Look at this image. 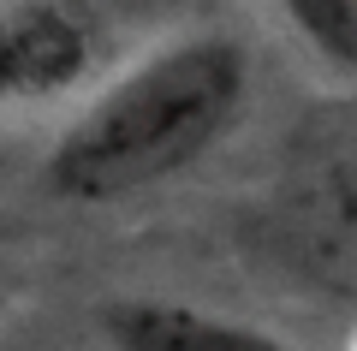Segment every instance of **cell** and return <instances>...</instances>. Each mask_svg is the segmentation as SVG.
I'll return each mask as SVG.
<instances>
[{
  "label": "cell",
  "instance_id": "cell-1",
  "mask_svg": "<svg viewBox=\"0 0 357 351\" xmlns=\"http://www.w3.org/2000/svg\"><path fill=\"white\" fill-rule=\"evenodd\" d=\"M250 89V54L220 30L161 42L102 84L48 149V191L72 202H126L191 173L232 131Z\"/></svg>",
  "mask_w": 357,
  "mask_h": 351
},
{
  "label": "cell",
  "instance_id": "cell-2",
  "mask_svg": "<svg viewBox=\"0 0 357 351\" xmlns=\"http://www.w3.org/2000/svg\"><path fill=\"white\" fill-rule=\"evenodd\" d=\"M256 251L328 298L357 304V149L328 155L262 202Z\"/></svg>",
  "mask_w": 357,
  "mask_h": 351
},
{
  "label": "cell",
  "instance_id": "cell-3",
  "mask_svg": "<svg viewBox=\"0 0 357 351\" xmlns=\"http://www.w3.org/2000/svg\"><path fill=\"white\" fill-rule=\"evenodd\" d=\"M89 18L66 0H0V101H48L89 72Z\"/></svg>",
  "mask_w": 357,
  "mask_h": 351
},
{
  "label": "cell",
  "instance_id": "cell-4",
  "mask_svg": "<svg viewBox=\"0 0 357 351\" xmlns=\"http://www.w3.org/2000/svg\"><path fill=\"white\" fill-rule=\"evenodd\" d=\"M96 327H102L107 351H292L268 327H250L238 315H215L185 298H155V292L107 298L96 310Z\"/></svg>",
  "mask_w": 357,
  "mask_h": 351
},
{
  "label": "cell",
  "instance_id": "cell-5",
  "mask_svg": "<svg viewBox=\"0 0 357 351\" xmlns=\"http://www.w3.org/2000/svg\"><path fill=\"white\" fill-rule=\"evenodd\" d=\"M274 13L333 84H357V0H274Z\"/></svg>",
  "mask_w": 357,
  "mask_h": 351
}]
</instances>
